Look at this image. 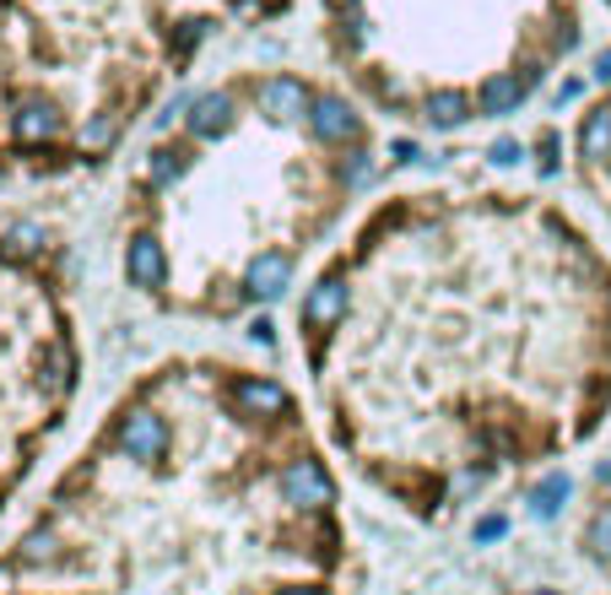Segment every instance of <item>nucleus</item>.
<instances>
[{
  "mask_svg": "<svg viewBox=\"0 0 611 595\" xmlns=\"http://www.w3.org/2000/svg\"><path fill=\"white\" fill-rule=\"evenodd\" d=\"M282 498L298 503V509H325V503L335 498V482L325 476L319 460H288V471H282Z\"/></svg>",
  "mask_w": 611,
  "mask_h": 595,
  "instance_id": "obj_1",
  "label": "nucleus"
},
{
  "mask_svg": "<svg viewBox=\"0 0 611 595\" xmlns=\"http://www.w3.org/2000/svg\"><path fill=\"white\" fill-rule=\"evenodd\" d=\"M114 439H120V449H125L131 460H157V454L168 449V428H162V417H157V412L136 406V412H125V417H120Z\"/></svg>",
  "mask_w": 611,
  "mask_h": 595,
  "instance_id": "obj_2",
  "label": "nucleus"
},
{
  "mask_svg": "<svg viewBox=\"0 0 611 595\" xmlns=\"http://www.w3.org/2000/svg\"><path fill=\"white\" fill-rule=\"evenodd\" d=\"M11 131H16L22 147H44V142L60 136V109L49 98H22L16 114H11Z\"/></svg>",
  "mask_w": 611,
  "mask_h": 595,
  "instance_id": "obj_3",
  "label": "nucleus"
},
{
  "mask_svg": "<svg viewBox=\"0 0 611 595\" xmlns=\"http://www.w3.org/2000/svg\"><path fill=\"white\" fill-rule=\"evenodd\" d=\"M260 109H266L277 125H288V120H304L308 109H314V93H308L298 76H271V82L260 87Z\"/></svg>",
  "mask_w": 611,
  "mask_h": 595,
  "instance_id": "obj_4",
  "label": "nucleus"
},
{
  "mask_svg": "<svg viewBox=\"0 0 611 595\" xmlns=\"http://www.w3.org/2000/svg\"><path fill=\"white\" fill-rule=\"evenodd\" d=\"M233 406L249 417H288V390L277 379H233Z\"/></svg>",
  "mask_w": 611,
  "mask_h": 595,
  "instance_id": "obj_5",
  "label": "nucleus"
},
{
  "mask_svg": "<svg viewBox=\"0 0 611 595\" xmlns=\"http://www.w3.org/2000/svg\"><path fill=\"white\" fill-rule=\"evenodd\" d=\"M125 271H131L136 288H162V277H168V250L157 244L152 233H136L131 250H125Z\"/></svg>",
  "mask_w": 611,
  "mask_h": 595,
  "instance_id": "obj_6",
  "label": "nucleus"
},
{
  "mask_svg": "<svg viewBox=\"0 0 611 595\" xmlns=\"http://www.w3.org/2000/svg\"><path fill=\"white\" fill-rule=\"evenodd\" d=\"M288 282H293V260H288L282 250L255 255V260H249V271H244V288H249L255 298H282L288 293Z\"/></svg>",
  "mask_w": 611,
  "mask_h": 595,
  "instance_id": "obj_7",
  "label": "nucleus"
},
{
  "mask_svg": "<svg viewBox=\"0 0 611 595\" xmlns=\"http://www.w3.org/2000/svg\"><path fill=\"white\" fill-rule=\"evenodd\" d=\"M304 319L314 330H330L335 319H346V282L341 277H325V282H314L304 298Z\"/></svg>",
  "mask_w": 611,
  "mask_h": 595,
  "instance_id": "obj_8",
  "label": "nucleus"
},
{
  "mask_svg": "<svg viewBox=\"0 0 611 595\" xmlns=\"http://www.w3.org/2000/svg\"><path fill=\"white\" fill-rule=\"evenodd\" d=\"M308 125H314V136L319 142H352L357 136V114L341 104V98H314V109H308Z\"/></svg>",
  "mask_w": 611,
  "mask_h": 595,
  "instance_id": "obj_9",
  "label": "nucleus"
},
{
  "mask_svg": "<svg viewBox=\"0 0 611 595\" xmlns=\"http://www.w3.org/2000/svg\"><path fill=\"white\" fill-rule=\"evenodd\" d=\"M190 131H195L200 142L233 131V98H228V93H206V98H195V104H190Z\"/></svg>",
  "mask_w": 611,
  "mask_h": 595,
  "instance_id": "obj_10",
  "label": "nucleus"
},
{
  "mask_svg": "<svg viewBox=\"0 0 611 595\" xmlns=\"http://www.w3.org/2000/svg\"><path fill=\"white\" fill-rule=\"evenodd\" d=\"M525 87H530V82H520V76L498 71V76H487V82H481L476 104H481V114H514V109H520V98H525Z\"/></svg>",
  "mask_w": 611,
  "mask_h": 595,
  "instance_id": "obj_11",
  "label": "nucleus"
},
{
  "mask_svg": "<svg viewBox=\"0 0 611 595\" xmlns=\"http://www.w3.org/2000/svg\"><path fill=\"white\" fill-rule=\"evenodd\" d=\"M428 120H433L439 131H460V125L471 120V98H465V93H455V87L428 93Z\"/></svg>",
  "mask_w": 611,
  "mask_h": 595,
  "instance_id": "obj_12",
  "label": "nucleus"
},
{
  "mask_svg": "<svg viewBox=\"0 0 611 595\" xmlns=\"http://www.w3.org/2000/svg\"><path fill=\"white\" fill-rule=\"evenodd\" d=\"M579 157H585V162H611V109L585 114V131H579Z\"/></svg>",
  "mask_w": 611,
  "mask_h": 595,
  "instance_id": "obj_13",
  "label": "nucleus"
},
{
  "mask_svg": "<svg viewBox=\"0 0 611 595\" xmlns=\"http://www.w3.org/2000/svg\"><path fill=\"white\" fill-rule=\"evenodd\" d=\"M0 255H5V260H33V255H44V228H38V222H16V228H5Z\"/></svg>",
  "mask_w": 611,
  "mask_h": 595,
  "instance_id": "obj_14",
  "label": "nucleus"
},
{
  "mask_svg": "<svg viewBox=\"0 0 611 595\" xmlns=\"http://www.w3.org/2000/svg\"><path fill=\"white\" fill-rule=\"evenodd\" d=\"M563 503H569V476H563V471H552L547 482L530 487V514H536V520H552Z\"/></svg>",
  "mask_w": 611,
  "mask_h": 595,
  "instance_id": "obj_15",
  "label": "nucleus"
},
{
  "mask_svg": "<svg viewBox=\"0 0 611 595\" xmlns=\"http://www.w3.org/2000/svg\"><path fill=\"white\" fill-rule=\"evenodd\" d=\"M114 131H120V120H114V114H98V120L82 131V151H103L114 142Z\"/></svg>",
  "mask_w": 611,
  "mask_h": 595,
  "instance_id": "obj_16",
  "label": "nucleus"
},
{
  "mask_svg": "<svg viewBox=\"0 0 611 595\" xmlns=\"http://www.w3.org/2000/svg\"><path fill=\"white\" fill-rule=\"evenodd\" d=\"M585 547L596 552V558H611V503L590 520V531H585Z\"/></svg>",
  "mask_w": 611,
  "mask_h": 595,
  "instance_id": "obj_17",
  "label": "nucleus"
},
{
  "mask_svg": "<svg viewBox=\"0 0 611 595\" xmlns=\"http://www.w3.org/2000/svg\"><path fill=\"white\" fill-rule=\"evenodd\" d=\"M179 173H184V151L173 147H157L152 151V184H168V179H179Z\"/></svg>",
  "mask_w": 611,
  "mask_h": 595,
  "instance_id": "obj_18",
  "label": "nucleus"
},
{
  "mask_svg": "<svg viewBox=\"0 0 611 595\" xmlns=\"http://www.w3.org/2000/svg\"><path fill=\"white\" fill-rule=\"evenodd\" d=\"M44 374H49V390H65V385H71V352H65V347H54V352H49V363H44Z\"/></svg>",
  "mask_w": 611,
  "mask_h": 595,
  "instance_id": "obj_19",
  "label": "nucleus"
},
{
  "mask_svg": "<svg viewBox=\"0 0 611 595\" xmlns=\"http://www.w3.org/2000/svg\"><path fill=\"white\" fill-rule=\"evenodd\" d=\"M49 552H54V536H49V531H33V536L22 542V558H27V563H38V558H49Z\"/></svg>",
  "mask_w": 611,
  "mask_h": 595,
  "instance_id": "obj_20",
  "label": "nucleus"
},
{
  "mask_svg": "<svg viewBox=\"0 0 611 595\" xmlns=\"http://www.w3.org/2000/svg\"><path fill=\"white\" fill-rule=\"evenodd\" d=\"M200 33H206V22H184V33H179V54H190V49L200 44Z\"/></svg>",
  "mask_w": 611,
  "mask_h": 595,
  "instance_id": "obj_21",
  "label": "nucleus"
},
{
  "mask_svg": "<svg viewBox=\"0 0 611 595\" xmlns=\"http://www.w3.org/2000/svg\"><path fill=\"white\" fill-rule=\"evenodd\" d=\"M492 536H503V520H481L476 525V542H492Z\"/></svg>",
  "mask_w": 611,
  "mask_h": 595,
  "instance_id": "obj_22",
  "label": "nucleus"
},
{
  "mask_svg": "<svg viewBox=\"0 0 611 595\" xmlns=\"http://www.w3.org/2000/svg\"><path fill=\"white\" fill-rule=\"evenodd\" d=\"M514 157H520L514 142H492V162H514Z\"/></svg>",
  "mask_w": 611,
  "mask_h": 595,
  "instance_id": "obj_23",
  "label": "nucleus"
},
{
  "mask_svg": "<svg viewBox=\"0 0 611 595\" xmlns=\"http://www.w3.org/2000/svg\"><path fill=\"white\" fill-rule=\"evenodd\" d=\"M596 82H611V49L601 54V60H596Z\"/></svg>",
  "mask_w": 611,
  "mask_h": 595,
  "instance_id": "obj_24",
  "label": "nucleus"
},
{
  "mask_svg": "<svg viewBox=\"0 0 611 595\" xmlns=\"http://www.w3.org/2000/svg\"><path fill=\"white\" fill-rule=\"evenodd\" d=\"M282 595H319L314 585H298V591H282Z\"/></svg>",
  "mask_w": 611,
  "mask_h": 595,
  "instance_id": "obj_25",
  "label": "nucleus"
},
{
  "mask_svg": "<svg viewBox=\"0 0 611 595\" xmlns=\"http://www.w3.org/2000/svg\"><path fill=\"white\" fill-rule=\"evenodd\" d=\"M330 5H352V0H330Z\"/></svg>",
  "mask_w": 611,
  "mask_h": 595,
  "instance_id": "obj_26",
  "label": "nucleus"
},
{
  "mask_svg": "<svg viewBox=\"0 0 611 595\" xmlns=\"http://www.w3.org/2000/svg\"><path fill=\"white\" fill-rule=\"evenodd\" d=\"M536 595H547V591H536Z\"/></svg>",
  "mask_w": 611,
  "mask_h": 595,
  "instance_id": "obj_27",
  "label": "nucleus"
}]
</instances>
